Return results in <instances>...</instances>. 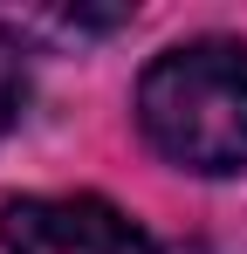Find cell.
<instances>
[{"mask_svg":"<svg viewBox=\"0 0 247 254\" xmlns=\"http://www.w3.org/2000/svg\"><path fill=\"white\" fill-rule=\"evenodd\" d=\"M0 248L7 254H158V241L110 199L62 192V199L0 206Z\"/></svg>","mask_w":247,"mask_h":254,"instance_id":"2","label":"cell"},{"mask_svg":"<svg viewBox=\"0 0 247 254\" xmlns=\"http://www.w3.org/2000/svg\"><path fill=\"white\" fill-rule=\"evenodd\" d=\"M21 110H28V48L0 21V137L21 124Z\"/></svg>","mask_w":247,"mask_h":254,"instance_id":"3","label":"cell"},{"mask_svg":"<svg viewBox=\"0 0 247 254\" xmlns=\"http://www.w3.org/2000/svg\"><path fill=\"white\" fill-rule=\"evenodd\" d=\"M137 124L179 172H247V42L199 35L165 48L137 76Z\"/></svg>","mask_w":247,"mask_h":254,"instance_id":"1","label":"cell"}]
</instances>
